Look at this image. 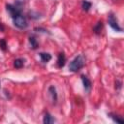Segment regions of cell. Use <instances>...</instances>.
Segmentation results:
<instances>
[{"mask_svg":"<svg viewBox=\"0 0 124 124\" xmlns=\"http://www.w3.org/2000/svg\"><path fill=\"white\" fill-rule=\"evenodd\" d=\"M85 64V57L80 54V55H78L77 57H75V59L70 63L69 65V70L71 72H78L79 71Z\"/></svg>","mask_w":124,"mask_h":124,"instance_id":"obj_1","label":"cell"},{"mask_svg":"<svg viewBox=\"0 0 124 124\" xmlns=\"http://www.w3.org/2000/svg\"><path fill=\"white\" fill-rule=\"evenodd\" d=\"M12 18H13V22H14L16 27H17L19 29H24L27 27V20H26L25 16L21 15V13L15 16Z\"/></svg>","mask_w":124,"mask_h":124,"instance_id":"obj_2","label":"cell"},{"mask_svg":"<svg viewBox=\"0 0 124 124\" xmlns=\"http://www.w3.org/2000/svg\"><path fill=\"white\" fill-rule=\"evenodd\" d=\"M108 19V24H109V26H110L113 30L118 31V32H121V31H122V28L119 26L118 21H117V19H116V17L114 16L113 14H109Z\"/></svg>","mask_w":124,"mask_h":124,"instance_id":"obj_3","label":"cell"},{"mask_svg":"<svg viewBox=\"0 0 124 124\" xmlns=\"http://www.w3.org/2000/svg\"><path fill=\"white\" fill-rule=\"evenodd\" d=\"M6 9H7V12L10 14V16L12 17H14L15 16H16V15H18V14L21 13L20 8H18L17 6H15V5L8 4V5H6Z\"/></svg>","mask_w":124,"mask_h":124,"instance_id":"obj_4","label":"cell"},{"mask_svg":"<svg viewBox=\"0 0 124 124\" xmlns=\"http://www.w3.org/2000/svg\"><path fill=\"white\" fill-rule=\"evenodd\" d=\"M65 63H66V57H65V54H64L63 52H61V53L58 54V59H57V66H58V68H62V67H64Z\"/></svg>","mask_w":124,"mask_h":124,"instance_id":"obj_5","label":"cell"},{"mask_svg":"<svg viewBox=\"0 0 124 124\" xmlns=\"http://www.w3.org/2000/svg\"><path fill=\"white\" fill-rule=\"evenodd\" d=\"M81 80H82V83H83V86H84L85 90L88 91V90L91 88V81H90V79H89L86 76L82 75V76H81Z\"/></svg>","mask_w":124,"mask_h":124,"instance_id":"obj_6","label":"cell"},{"mask_svg":"<svg viewBox=\"0 0 124 124\" xmlns=\"http://www.w3.org/2000/svg\"><path fill=\"white\" fill-rule=\"evenodd\" d=\"M40 57H41V60L44 63H46L51 59V55L49 53H47V52H41L40 53Z\"/></svg>","mask_w":124,"mask_h":124,"instance_id":"obj_7","label":"cell"},{"mask_svg":"<svg viewBox=\"0 0 124 124\" xmlns=\"http://www.w3.org/2000/svg\"><path fill=\"white\" fill-rule=\"evenodd\" d=\"M23 65H24V60L21 59V58H17V59H16V60L14 61V67L16 68V69L22 68Z\"/></svg>","mask_w":124,"mask_h":124,"instance_id":"obj_8","label":"cell"},{"mask_svg":"<svg viewBox=\"0 0 124 124\" xmlns=\"http://www.w3.org/2000/svg\"><path fill=\"white\" fill-rule=\"evenodd\" d=\"M43 122H44L45 124H50V123H53V122H54V118H53L49 113H46L45 116H44Z\"/></svg>","mask_w":124,"mask_h":124,"instance_id":"obj_9","label":"cell"},{"mask_svg":"<svg viewBox=\"0 0 124 124\" xmlns=\"http://www.w3.org/2000/svg\"><path fill=\"white\" fill-rule=\"evenodd\" d=\"M102 28H103V22L102 21H98L96 23V25L93 27V30L97 35H99L101 33V31H102Z\"/></svg>","mask_w":124,"mask_h":124,"instance_id":"obj_10","label":"cell"},{"mask_svg":"<svg viewBox=\"0 0 124 124\" xmlns=\"http://www.w3.org/2000/svg\"><path fill=\"white\" fill-rule=\"evenodd\" d=\"M48 92L50 93L52 100L55 102V101L57 100V93H56V89H55V87H54V86H50V87L48 88Z\"/></svg>","mask_w":124,"mask_h":124,"instance_id":"obj_11","label":"cell"},{"mask_svg":"<svg viewBox=\"0 0 124 124\" xmlns=\"http://www.w3.org/2000/svg\"><path fill=\"white\" fill-rule=\"evenodd\" d=\"M29 43H30L31 47H32L33 49H36V48L38 47V42H37V40H36L35 37H33V36L29 37Z\"/></svg>","mask_w":124,"mask_h":124,"instance_id":"obj_12","label":"cell"},{"mask_svg":"<svg viewBox=\"0 0 124 124\" xmlns=\"http://www.w3.org/2000/svg\"><path fill=\"white\" fill-rule=\"evenodd\" d=\"M81 7H82L83 11L87 12V11H89V9L91 8V3H90L89 1L83 0V1H82V3H81Z\"/></svg>","mask_w":124,"mask_h":124,"instance_id":"obj_13","label":"cell"},{"mask_svg":"<svg viewBox=\"0 0 124 124\" xmlns=\"http://www.w3.org/2000/svg\"><path fill=\"white\" fill-rule=\"evenodd\" d=\"M109 115H110V117L113 119L114 122H117V123H124V120H123L122 118H120L119 116H117V115H113V114H109Z\"/></svg>","mask_w":124,"mask_h":124,"instance_id":"obj_14","label":"cell"},{"mask_svg":"<svg viewBox=\"0 0 124 124\" xmlns=\"http://www.w3.org/2000/svg\"><path fill=\"white\" fill-rule=\"evenodd\" d=\"M0 48L3 50V51H6L7 50V43L4 39L0 40Z\"/></svg>","mask_w":124,"mask_h":124,"instance_id":"obj_15","label":"cell"},{"mask_svg":"<svg viewBox=\"0 0 124 124\" xmlns=\"http://www.w3.org/2000/svg\"><path fill=\"white\" fill-rule=\"evenodd\" d=\"M116 87H117V89H119V88L121 87V82H120V81H118V80L115 82V88H116Z\"/></svg>","mask_w":124,"mask_h":124,"instance_id":"obj_16","label":"cell"},{"mask_svg":"<svg viewBox=\"0 0 124 124\" xmlns=\"http://www.w3.org/2000/svg\"><path fill=\"white\" fill-rule=\"evenodd\" d=\"M4 30H5V28H4V26H3V24L0 22V31H2V32H4Z\"/></svg>","mask_w":124,"mask_h":124,"instance_id":"obj_17","label":"cell"}]
</instances>
